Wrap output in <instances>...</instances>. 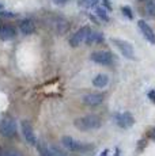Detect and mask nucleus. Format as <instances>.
Segmentation results:
<instances>
[{"instance_id":"412c9836","label":"nucleus","mask_w":155,"mask_h":156,"mask_svg":"<svg viewBox=\"0 0 155 156\" xmlns=\"http://www.w3.org/2000/svg\"><path fill=\"white\" fill-rule=\"evenodd\" d=\"M148 137L155 141V128H153V129H150V130H148Z\"/></svg>"},{"instance_id":"ddd939ff","label":"nucleus","mask_w":155,"mask_h":156,"mask_svg":"<svg viewBox=\"0 0 155 156\" xmlns=\"http://www.w3.org/2000/svg\"><path fill=\"white\" fill-rule=\"evenodd\" d=\"M19 30L22 31V34H25V35H30L33 34V33L35 31V26H34V22H33L31 19H23V20H20V23H19Z\"/></svg>"},{"instance_id":"1a4fd4ad","label":"nucleus","mask_w":155,"mask_h":156,"mask_svg":"<svg viewBox=\"0 0 155 156\" xmlns=\"http://www.w3.org/2000/svg\"><path fill=\"white\" fill-rule=\"evenodd\" d=\"M138 26H139V30L142 31V34L144 35L146 40H147L150 44L155 45V33H154V30L151 29V26L143 19L138 20Z\"/></svg>"},{"instance_id":"9b49d317","label":"nucleus","mask_w":155,"mask_h":156,"mask_svg":"<svg viewBox=\"0 0 155 156\" xmlns=\"http://www.w3.org/2000/svg\"><path fill=\"white\" fill-rule=\"evenodd\" d=\"M22 133L25 136L26 141H27L30 145H35L37 144V137H35V133L33 130L31 125L29 124L27 121H22Z\"/></svg>"},{"instance_id":"f257e3e1","label":"nucleus","mask_w":155,"mask_h":156,"mask_svg":"<svg viewBox=\"0 0 155 156\" xmlns=\"http://www.w3.org/2000/svg\"><path fill=\"white\" fill-rule=\"evenodd\" d=\"M75 126L79 130L83 132H90V130H95V129L101 128V119L98 118L94 114H88V115L80 117V118L75 119Z\"/></svg>"},{"instance_id":"bb28decb","label":"nucleus","mask_w":155,"mask_h":156,"mask_svg":"<svg viewBox=\"0 0 155 156\" xmlns=\"http://www.w3.org/2000/svg\"><path fill=\"white\" fill-rule=\"evenodd\" d=\"M2 8H3V5H2V4H0V14H2Z\"/></svg>"},{"instance_id":"4be33fe9","label":"nucleus","mask_w":155,"mask_h":156,"mask_svg":"<svg viewBox=\"0 0 155 156\" xmlns=\"http://www.w3.org/2000/svg\"><path fill=\"white\" fill-rule=\"evenodd\" d=\"M148 98H150V99H151V102H154V103H155V91H154V90H151V91H148Z\"/></svg>"},{"instance_id":"a878e982","label":"nucleus","mask_w":155,"mask_h":156,"mask_svg":"<svg viewBox=\"0 0 155 156\" xmlns=\"http://www.w3.org/2000/svg\"><path fill=\"white\" fill-rule=\"evenodd\" d=\"M114 156H120V149H116V155Z\"/></svg>"},{"instance_id":"6ab92c4d","label":"nucleus","mask_w":155,"mask_h":156,"mask_svg":"<svg viewBox=\"0 0 155 156\" xmlns=\"http://www.w3.org/2000/svg\"><path fill=\"white\" fill-rule=\"evenodd\" d=\"M121 11H123V14L125 16L128 18V19H133V14H132V10H131L128 5H124V7H121Z\"/></svg>"},{"instance_id":"20e7f679","label":"nucleus","mask_w":155,"mask_h":156,"mask_svg":"<svg viewBox=\"0 0 155 156\" xmlns=\"http://www.w3.org/2000/svg\"><path fill=\"white\" fill-rule=\"evenodd\" d=\"M0 133L5 137H13L16 133V121L13 117H5L0 122Z\"/></svg>"},{"instance_id":"2eb2a0df","label":"nucleus","mask_w":155,"mask_h":156,"mask_svg":"<svg viewBox=\"0 0 155 156\" xmlns=\"http://www.w3.org/2000/svg\"><path fill=\"white\" fill-rule=\"evenodd\" d=\"M102 40H103V37H102V34L101 33H97V31H91L90 33V35H88V40H87V44L88 45H93V44H99V42H102Z\"/></svg>"},{"instance_id":"aec40b11","label":"nucleus","mask_w":155,"mask_h":156,"mask_svg":"<svg viewBox=\"0 0 155 156\" xmlns=\"http://www.w3.org/2000/svg\"><path fill=\"white\" fill-rule=\"evenodd\" d=\"M2 156H22L19 154L18 151H14V149H10V151H7V152H4Z\"/></svg>"},{"instance_id":"5701e85b","label":"nucleus","mask_w":155,"mask_h":156,"mask_svg":"<svg viewBox=\"0 0 155 156\" xmlns=\"http://www.w3.org/2000/svg\"><path fill=\"white\" fill-rule=\"evenodd\" d=\"M53 3H55L56 5H64L68 3V0H53Z\"/></svg>"},{"instance_id":"0eeeda50","label":"nucleus","mask_w":155,"mask_h":156,"mask_svg":"<svg viewBox=\"0 0 155 156\" xmlns=\"http://www.w3.org/2000/svg\"><path fill=\"white\" fill-rule=\"evenodd\" d=\"M61 144L67 149L74 151V152H86V151H88V148H90V145H86V144H82V143L76 141L75 139H72V137H70V136L63 137Z\"/></svg>"},{"instance_id":"f03ea898","label":"nucleus","mask_w":155,"mask_h":156,"mask_svg":"<svg viewBox=\"0 0 155 156\" xmlns=\"http://www.w3.org/2000/svg\"><path fill=\"white\" fill-rule=\"evenodd\" d=\"M90 58L93 60L94 62L99 65H105V67H109V65H113L116 61V57L113 56V53L108 52V50H98V52L91 53Z\"/></svg>"},{"instance_id":"9d476101","label":"nucleus","mask_w":155,"mask_h":156,"mask_svg":"<svg viewBox=\"0 0 155 156\" xmlns=\"http://www.w3.org/2000/svg\"><path fill=\"white\" fill-rule=\"evenodd\" d=\"M16 35V30L11 25H0V41H11Z\"/></svg>"},{"instance_id":"423d86ee","label":"nucleus","mask_w":155,"mask_h":156,"mask_svg":"<svg viewBox=\"0 0 155 156\" xmlns=\"http://www.w3.org/2000/svg\"><path fill=\"white\" fill-rule=\"evenodd\" d=\"M37 149L41 156H67L65 152L48 143H37Z\"/></svg>"},{"instance_id":"a211bd4d","label":"nucleus","mask_w":155,"mask_h":156,"mask_svg":"<svg viewBox=\"0 0 155 156\" xmlns=\"http://www.w3.org/2000/svg\"><path fill=\"white\" fill-rule=\"evenodd\" d=\"M95 11H97V15L101 18L102 20H109V16H108V11L105 10V7H95Z\"/></svg>"},{"instance_id":"393cba45","label":"nucleus","mask_w":155,"mask_h":156,"mask_svg":"<svg viewBox=\"0 0 155 156\" xmlns=\"http://www.w3.org/2000/svg\"><path fill=\"white\" fill-rule=\"evenodd\" d=\"M108 154H109V149H105V151H102V154L99 156H108Z\"/></svg>"},{"instance_id":"7ed1b4c3","label":"nucleus","mask_w":155,"mask_h":156,"mask_svg":"<svg viewBox=\"0 0 155 156\" xmlns=\"http://www.w3.org/2000/svg\"><path fill=\"white\" fill-rule=\"evenodd\" d=\"M112 44L120 50V53L127 58H135V50H133V46L131 45L128 41L120 40V38H110Z\"/></svg>"},{"instance_id":"f8f14e48","label":"nucleus","mask_w":155,"mask_h":156,"mask_svg":"<svg viewBox=\"0 0 155 156\" xmlns=\"http://www.w3.org/2000/svg\"><path fill=\"white\" fill-rule=\"evenodd\" d=\"M83 102L87 106H98L103 102V95L101 92H94V94H87L83 97Z\"/></svg>"},{"instance_id":"6e6552de","label":"nucleus","mask_w":155,"mask_h":156,"mask_svg":"<svg viewBox=\"0 0 155 156\" xmlns=\"http://www.w3.org/2000/svg\"><path fill=\"white\" fill-rule=\"evenodd\" d=\"M114 121L118 126L123 128V129L132 128L133 124H135V119H133V117H132L131 113H117V114H114Z\"/></svg>"},{"instance_id":"b1692460","label":"nucleus","mask_w":155,"mask_h":156,"mask_svg":"<svg viewBox=\"0 0 155 156\" xmlns=\"http://www.w3.org/2000/svg\"><path fill=\"white\" fill-rule=\"evenodd\" d=\"M103 7H106L108 10H110V8H112V7L109 5V2H108V0H103Z\"/></svg>"},{"instance_id":"4468645a","label":"nucleus","mask_w":155,"mask_h":156,"mask_svg":"<svg viewBox=\"0 0 155 156\" xmlns=\"http://www.w3.org/2000/svg\"><path fill=\"white\" fill-rule=\"evenodd\" d=\"M108 83H109L108 75H103V73L97 75V76L94 77V80H93V84L97 87V88H105V87L108 86Z\"/></svg>"},{"instance_id":"dca6fc26","label":"nucleus","mask_w":155,"mask_h":156,"mask_svg":"<svg viewBox=\"0 0 155 156\" xmlns=\"http://www.w3.org/2000/svg\"><path fill=\"white\" fill-rule=\"evenodd\" d=\"M144 10L150 18H155V0H146Z\"/></svg>"},{"instance_id":"f3484780","label":"nucleus","mask_w":155,"mask_h":156,"mask_svg":"<svg viewBox=\"0 0 155 156\" xmlns=\"http://www.w3.org/2000/svg\"><path fill=\"white\" fill-rule=\"evenodd\" d=\"M98 3H99V0H80L79 4L85 8H94L98 5Z\"/></svg>"},{"instance_id":"39448f33","label":"nucleus","mask_w":155,"mask_h":156,"mask_svg":"<svg viewBox=\"0 0 155 156\" xmlns=\"http://www.w3.org/2000/svg\"><path fill=\"white\" fill-rule=\"evenodd\" d=\"M90 33H91V29L88 27V26H83V27H80L75 34L71 37L70 45L74 46V48H76V46H79V45H82L83 42H87Z\"/></svg>"}]
</instances>
